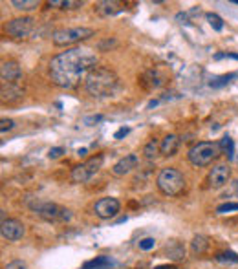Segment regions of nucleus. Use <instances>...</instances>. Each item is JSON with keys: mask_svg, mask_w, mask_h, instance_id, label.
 Wrapping results in <instances>:
<instances>
[{"mask_svg": "<svg viewBox=\"0 0 238 269\" xmlns=\"http://www.w3.org/2000/svg\"><path fill=\"white\" fill-rule=\"evenodd\" d=\"M96 53L88 48H70L50 61V77L59 88H75L85 73L96 68Z\"/></svg>", "mask_w": 238, "mask_h": 269, "instance_id": "1", "label": "nucleus"}, {"mask_svg": "<svg viewBox=\"0 0 238 269\" xmlns=\"http://www.w3.org/2000/svg\"><path fill=\"white\" fill-rule=\"evenodd\" d=\"M85 86L87 92L96 99H103V97L116 96V92L119 90V77L116 75V71L105 66L92 68L85 77Z\"/></svg>", "mask_w": 238, "mask_h": 269, "instance_id": "2", "label": "nucleus"}, {"mask_svg": "<svg viewBox=\"0 0 238 269\" xmlns=\"http://www.w3.org/2000/svg\"><path fill=\"white\" fill-rule=\"evenodd\" d=\"M156 183H157V189H160L165 196H178V194H182L183 189H185V178H183V174L174 167L162 168L160 174H157Z\"/></svg>", "mask_w": 238, "mask_h": 269, "instance_id": "3", "label": "nucleus"}, {"mask_svg": "<svg viewBox=\"0 0 238 269\" xmlns=\"http://www.w3.org/2000/svg\"><path fill=\"white\" fill-rule=\"evenodd\" d=\"M220 156V145L211 141H200L189 148V161L194 167H209L211 163Z\"/></svg>", "mask_w": 238, "mask_h": 269, "instance_id": "4", "label": "nucleus"}, {"mask_svg": "<svg viewBox=\"0 0 238 269\" xmlns=\"http://www.w3.org/2000/svg\"><path fill=\"white\" fill-rule=\"evenodd\" d=\"M30 207L35 211L41 218L48 220V222H68L71 218V211L64 209L57 203L51 202H42V200H35L30 203Z\"/></svg>", "mask_w": 238, "mask_h": 269, "instance_id": "5", "label": "nucleus"}, {"mask_svg": "<svg viewBox=\"0 0 238 269\" xmlns=\"http://www.w3.org/2000/svg\"><path fill=\"white\" fill-rule=\"evenodd\" d=\"M96 31L92 28H62L51 33V41L55 46H70L75 42L87 41L90 37H94Z\"/></svg>", "mask_w": 238, "mask_h": 269, "instance_id": "6", "label": "nucleus"}, {"mask_svg": "<svg viewBox=\"0 0 238 269\" xmlns=\"http://www.w3.org/2000/svg\"><path fill=\"white\" fill-rule=\"evenodd\" d=\"M103 163H105V156H103V154L88 157L85 163H81V165H77V167L71 168V182L87 183L88 180H92L97 172H99V168L103 167Z\"/></svg>", "mask_w": 238, "mask_h": 269, "instance_id": "7", "label": "nucleus"}, {"mask_svg": "<svg viewBox=\"0 0 238 269\" xmlns=\"http://www.w3.org/2000/svg\"><path fill=\"white\" fill-rule=\"evenodd\" d=\"M119 211H121V203L117 198H112V196H105V198L97 200L96 205H94V213H96L97 218L101 220L114 218Z\"/></svg>", "mask_w": 238, "mask_h": 269, "instance_id": "8", "label": "nucleus"}, {"mask_svg": "<svg viewBox=\"0 0 238 269\" xmlns=\"http://www.w3.org/2000/svg\"><path fill=\"white\" fill-rule=\"evenodd\" d=\"M35 21L31 17H21V19H13L6 24V31L8 35L15 37V39H26L33 31Z\"/></svg>", "mask_w": 238, "mask_h": 269, "instance_id": "9", "label": "nucleus"}, {"mask_svg": "<svg viewBox=\"0 0 238 269\" xmlns=\"http://www.w3.org/2000/svg\"><path fill=\"white\" fill-rule=\"evenodd\" d=\"M0 233H2V238L8 240V242H17V240H21L22 236H24L26 229L19 220L6 218V220H2Z\"/></svg>", "mask_w": 238, "mask_h": 269, "instance_id": "10", "label": "nucleus"}, {"mask_svg": "<svg viewBox=\"0 0 238 269\" xmlns=\"http://www.w3.org/2000/svg\"><path fill=\"white\" fill-rule=\"evenodd\" d=\"M229 178H231V168L227 165H214L209 172V185L213 189H222L223 185H227Z\"/></svg>", "mask_w": 238, "mask_h": 269, "instance_id": "11", "label": "nucleus"}, {"mask_svg": "<svg viewBox=\"0 0 238 269\" xmlns=\"http://www.w3.org/2000/svg\"><path fill=\"white\" fill-rule=\"evenodd\" d=\"M137 165H139V156L137 154H127L112 167V172L116 176H125V174L132 172L134 168H137Z\"/></svg>", "mask_w": 238, "mask_h": 269, "instance_id": "12", "label": "nucleus"}, {"mask_svg": "<svg viewBox=\"0 0 238 269\" xmlns=\"http://www.w3.org/2000/svg\"><path fill=\"white\" fill-rule=\"evenodd\" d=\"M0 77H2L4 84L6 82L13 84V82H17L22 77V70L15 61H4L2 66H0Z\"/></svg>", "mask_w": 238, "mask_h": 269, "instance_id": "13", "label": "nucleus"}, {"mask_svg": "<svg viewBox=\"0 0 238 269\" xmlns=\"http://www.w3.org/2000/svg\"><path fill=\"white\" fill-rule=\"evenodd\" d=\"M178 147H180V137L174 136V134H167V136L162 139V143H160V150H162V156H165V157L176 156Z\"/></svg>", "mask_w": 238, "mask_h": 269, "instance_id": "14", "label": "nucleus"}, {"mask_svg": "<svg viewBox=\"0 0 238 269\" xmlns=\"http://www.w3.org/2000/svg\"><path fill=\"white\" fill-rule=\"evenodd\" d=\"M119 11H123L121 2H114V0H103L99 4H96V13L101 17H112L117 15Z\"/></svg>", "mask_w": 238, "mask_h": 269, "instance_id": "15", "label": "nucleus"}, {"mask_svg": "<svg viewBox=\"0 0 238 269\" xmlns=\"http://www.w3.org/2000/svg\"><path fill=\"white\" fill-rule=\"evenodd\" d=\"M163 251L169 254V258H173V260H183L185 258V247H183L180 242H169Z\"/></svg>", "mask_w": 238, "mask_h": 269, "instance_id": "16", "label": "nucleus"}, {"mask_svg": "<svg viewBox=\"0 0 238 269\" xmlns=\"http://www.w3.org/2000/svg\"><path fill=\"white\" fill-rule=\"evenodd\" d=\"M207 247H209V242L203 234H196L193 238V242H191V251H193V254H196V256L205 253Z\"/></svg>", "mask_w": 238, "mask_h": 269, "instance_id": "17", "label": "nucleus"}, {"mask_svg": "<svg viewBox=\"0 0 238 269\" xmlns=\"http://www.w3.org/2000/svg\"><path fill=\"white\" fill-rule=\"evenodd\" d=\"M157 154H162V150H160V143H157L156 139H150V141L143 147V156L147 157V159H156Z\"/></svg>", "mask_w": 238, "mask_h": 269, "instance_id": "18", "label": "nucleus"}, {"mask_svg": "<svg viewBox=\"0 0 238 269\" xmlns=\"http://www.w3.org/2000/svg\"><path fill=\"white\" fill-rule=\"evenodd\" d=\"M112 260L108 256H97L96 260H92V262H87L85 264V269H107L112 267Z\"/></svg>", "mask_w": 238, "mask_h": 269, "instance_id": "19", "label": "nucleus"}, {"mask_svg": "<svg viewBox=\"0 0 238 269\" xmlns=\"http://www.w3.org/2000/svg\"><path fill=\"white\" fill-rule=\"evenodd\" d=\"M11 6H13L15 10L30 11V10H37V8H39V2H37V0H13Z\"/></svg>", "mask_w": 238, "mask_h": 269, "instance_id": "20", "label": "nucleus"}, {"mask_svg": "<svg viewBox=\"0 0 238 269\" xmlns=\"http://www.w3.org/2000/svg\"><path fill=\"white\" fill-rule=\"evenodd\" d=\"M48 6H57L61 10H75V8H81L83 2H71V0H53V2H48Z\"/></svg>", "mask_w": 238, "mask_h": 269, "instance_id": "21", "label": "nucleus"}, {"mask_svg": "<svg viewBox=\"0 0 238 269\" xmlns=\"http://www.w3.org/2000/svg\"><path fill=\"white\" fill-rule=\"evenodd\" d=\"M220 148H222V152L225 154V156L233 157V139L229 136H225L222 141H220Z\"/></svg>", "mask_w": 238, "mask_h": 269, "instance_id": "22", "label": "nucleus"}, {"mask_svg": "<svg viewBox=\"0 0 238 269\" xmlns=\"http://www.w3.org/2000/svg\"><path fill=\"white\" fill-rule=\"evenodd\" d=\"M207 21H209V24H211L213 30H216V31L223 30V21L216 15V13H207Z\"/></svg>", "mask_w": 238, "mask_h": 269, "instance_id": "23", "label": "nucleus"}, {"mask_svg": "<svg viewBox=\"0 0 238 269\" xmlns=\"http://www.w3.org/2000/svg\"><path fill=\"white\" fill-rule=\"evenodd\" d=\"M231 211H238V203H222V205H218L216 207V213L218 214H225V213H231Z\"/></svg>", "mask_w": 238, "mask_h": 269, "instance_id": "24", "label": "nucleus"}, {"mask_svg": "<svg viewBox=\"0 0 238 269\" xmlns=\"http://www.w3.org/2000/svg\"><path fill=\"white\" fill-rule=\"evenodd\" d=\"M218 260H220V262H236V264H238V254L222 253V254H218Z\"/></svg>", "mask_w": 238, "mask_h": 269, "instance_id": "25", "label": "nucleus"}, {"mask_svg": "<svg viewBox=\"0 0 238 269\" xmlns=\"http://www.w3.org/2000/svg\"><path fill=\"white\" fill-rule=\"evenodd\" d=\"M156 245V240L154 238H143L141 242H139V249H143V251H148V249H152Z\"/></svg>", "mask_w": 238, "mask_h": 269, "instance_id": "26", "label": "nucleus"}, {"mask_svg": "<svg viewBox=\"0 0 238 269\" xmlns=\"http://www.w3.org/2000/svg\"><path fill=\"white\" fill-rule=\"evenodd\" d=\"M13 125H15V123H13V119H2V121H0V132L6 134L8 130H11V128H13Z\"/></svg>", "mask_w": 238, "mask_h": 269, "instance_id": "27", "label": "nucleus"}, {"mask_svg": "<svg viewBox=\"0 0 238 269\" xmlns=\"http://www.w3.org/2000/svg\"><path fill=\"white\" fill-rule=\"evenodd\" d=\"M6 269H28V265L22 260H13L10 264H6Z\"/></svg>", "mask_w": 238, "mask_h": 269, "instance_id": "28", "label": "nucleus"}, {"mask_svg": "<svg viewBox=\"0 0 238 269\" xmlns=\"http://www.w3.org/2000/svg\"><path fill=\"white\" fill-rule=\"evenodd\" d=\"M62 154H64V148H62V147H55V148H50L48 157H50V159H57V157H61Z\"/></svg>", "mask_w": 238, "mask_h": 269, "instance_id": "29", "label": "nucleus"}, {"mask_svg": "<svg viewBox=\"0 0 238 269\" xmlns=\"http://www.w3.org/2000/svg\"><path fill=\"white\" fill-rule=\"evenodd\" d=\"M103 119V116H92V117H87L85 119V125H88V127H92L94 123H99Z\"/></svg>", "mask_w": 238, "mask_h": 269, "instance_id": "30", "label": "nucleus"}, {"mask_svg": "<svg viewBox=\"0 0 238 269\" xmlns=\"http://www.w3.org/2000/svg\"><path fill=\"white\" fill-rule=\"evenodd\" d=\"M128 132H130V128H127V127H125V128H119V130H117L116 136H114V137H116V139H121V137H125Z\"/></svg>", "mask_w": 238, "mask_h": 269, "instance_id": "31", "label": "nucleus"}, {"mask_svg": "<svg viewBox=\"0 0 238 269\" xmlns=\"http://www.w3.org/2000/svg\"><path fill=\"white\" fill-rule=\"evenodd\" d=\"M154 269H178L174 264H165V265H157V267H154Z\"/></svg>", "mask_w": 238, "mask_h": 269, "instance_id": "32", "label": "nucleus"}, {"mask_svg": "<svg viewBox=\"0 0 238 269\" xmlns=\"http://www.w3.org/2000/svg\"><path fill=\"white\" fill-rule=\"evenodd\" d=\"M77 154H79V156H85V154H87V148H79Z\"/></svg>", "mask_w": 238, "mask_h": 269, "instance_id": "33", "label": "nucleus"}, {"mask_svg": "<svg viewBox=\"0 0 238 269\" xmlns=\"http://www.w3.org/2000/svg\"><path fill=\"white\" fill-rule=\"evenodd\" d=\"M234 193L238 194V180H236V183H234Z\"/></svg>", "mask_w": 238, "mask_h": 269, "instance_id": "34", "label": "nucleus"}, {"mask_svg": "<svg viewBox=\"0 0 238 269\" xmlns=\"http://www.w3.org/2000/svg\"><path fill=\"white\" fill-rule=\"evenodd\" d=\"M234 4H238V0H234Z\"/></svg>", "mask_w": 238, "mask_h": 269, "instance_id": "35", "label": "nucleus"}]
</instances>
